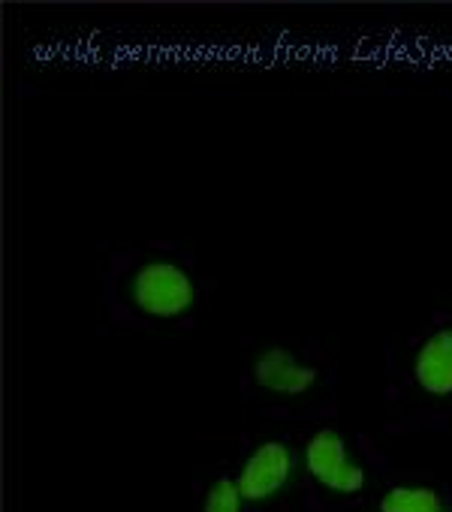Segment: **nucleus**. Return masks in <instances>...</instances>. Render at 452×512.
Segmentation results:
<instances>
[{
  "instance_id": "obj_1",
  "label": "nucleus",
  "mask_w": 452,
  "mask_h": 512,
  "mask_svg": "<svg viewBox=\"0 0 452 512\" xmlns=\"http://www.w3.org/2000/svg\"><path fill=\"white\" fill-rule=\"evenodd\" d=\"M130 305L151 320H178L196 305V284L172 260H148L130 278Z\"/></svg>"
},
{
  "instance_id": "obj_2",
  "label": "nucleus",
  "mask_w": 452,
  "mask_h": 512,
  "mask_svg": "<svg viewBox=\"0 0 452 512\" xmlns=\"http://www.w3.org/2000/svg\"><path fill=\"white\" fill-rule=\"evenodd\" d=\"M308 473L335 494H356L365 488V470L353 461L347 440L335 428H320L305 446Z\"/></svg>"
},
{
  "instance_id": "obj_3",
  "label": "nucleus",
  "mask_w": 452,
  "mask_h": 512,
  "mask_svg": "<svg viewBox=\"0 0 452 512\" xmlns=\"http://www.w3.org/2000/svg\"><path fill=\"white\" fill-rule=\"evenodd\" d=\"M296 467V455L284 440H266L263 446H257L251 452V458L245 461L242 473H239V488L242 497L248 503H263L272 500L293 476Z\"/></svg>"
},
{
  "instance_id": "obj_4",
  "label": "nucleus",
  "mask_w": 452,
  "mask_h": 512,
  "mask_svg": "<svg viewBox=\"0 0 452 512\" xmlns=\"http://www.w3.org/2000/svg\"><path fill=\"white\" fill-rule=\"evenodd\" d=\"M251 374L260 389L278 392V395H305L317 383V368L299 362V356L284 347L263 350L251 368Z\"/></svg>"
},
{
  "instance_id": "obj_5",
  "label": "nucleus",
  "mask_w": 452,
  "mask_h": 512,
  "mask_svg": "<svg viewBox=\"0 0 452 512\" xmlns=\"http://www.w3.org/2000/svg\"><path fill=\"white\" fill-rule=\"evenodd\" d=\"M413 377L422 392L434 398L452 395V326L431 332L413 359Z\"/></svg>"
},
{
  "instance_id": "obj_6",
  "label": "nucleus",
  "mask_w": 452,
  "mask_h": 512,
  "mask_svg": "<svg viewBox=\"0 0 452 512\" xmlns=\"http://www.w3.org/2000/svg\"><path fill=\"white\" fill-rule=\"evenodd\" d=\"M380 512H446V506L434 488L395 485L380 497Z\"/></svg>"
},
{
  "instance_id": "obj_7",
  "label": "nucleus",
  "mask_w": 452,
  "mask_h": 512,
  "mask_svg": "<svg viewBox=\"0 0 452 512\" xmlns=\"http://www.w3.org/2000/svg\"><path fill=\"white\" fill-rule=\"evenodd\" d=\"M245 497H242V488L236 479L230 476H220L208 494H205V503H202V512H242L245 509Z\"/></svg>"
}]
</instances>
